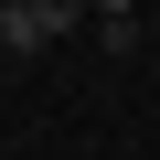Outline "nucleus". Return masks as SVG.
Instances as JSON below:
<instances>
[{
  "instance_id": "obj_1",
  "label": "nucleus",
  "mask_w": 160,
  "mask_h": 160,
  "mask_svg": "<svg viewBox=\"0 0 160 160\" xmlns=\"http://www.w3.org/2000/svg\"><path fill=\"white\" fill-rule=\"evenodd\" d=\"M96 11H139V0H86V22H96Z\"/></svg>"
}]
</instances>
